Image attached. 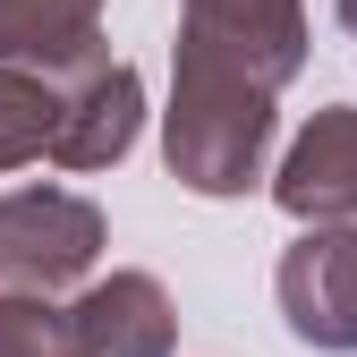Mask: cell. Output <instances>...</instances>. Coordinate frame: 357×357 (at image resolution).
Wrapping results in <instances>:
<instances>
[{"label":"cell","instance_id":"6da1fadb","mask_svg":"<svg viewBox=\"0 0 357 357\" xmlns=\"http://www.w3.org/2000/svg\"><path fill=\"white\" fill-rule=\"evenodd\" d=\"M281 94L273 85H255V77H230V68H213V60H188L178 52L170 68V111H162V162L170 178L188 196H247L264 162H273V111Z\"/></svg>","mask_w":357,"mask_h":357},{"label":"cell","instance_id":"7a4b0ae2","mask_svg":"<svg viewBox=\"0 0 357 357\" xmlns=\"http://www.w3.org/2000/svg\"><path fill=\"white\" fill-rule=\"evenodd\" d=\"M111 221L77 188H9L0 196V289H85L102 264Z\"/></svg>","mask_w":357,"mask_h":357},{"label":"cell","instance_id":"3957f363","mask_svg":"<svg viewBox=\"0 0 357 357\" xmlns=\"http://www.w3.org/2000/svg\"><path fill=\"white\" fill-rule=\"evenodd\" d=\"M306 0H178V52L255 85H298L306 68Z\"/></svg>","mask_w":357,"mask_h":357},{"label":"cell","instance_id":"277c9868","mask_svg":"<svg viewBox=\"0 0 357 357\" xmlns=\"http://www.w3.org/2000/svg\"><path fill=\"white\" fill-rule=\"evenodd\" d=\"M273 298L306 349L357 357V221H306L273 264Z\"/></svg>","mask_w":357,"mask_h":357},{"label":"cell","instance_id":"5b68a950","mask_svg":"<svg viewBox=\"0 0 357 357\" xmlns=\"http://www.w3.org/2000/svg\"><path fill=\"white\" fill-rule=\"evenodd\" d=\"M145 128V77L128 60H94L85 77L60 85V128H52V162L60 170H111L128 162Z\"/></svg>","mask_w":357,"mask_h":357},{"label":"cell","instance_id":"8992f818","mask_svg":"<svg viewBox=\"0 0 357 357\" xmlns=\"http://www.w3.org/2000/svg\"><path fill=\"white\" fill-rule=\"evenodd\" d=\"M273 204L289 221H357V111L324 102L273 170Z\"/></svg>","mask_w":357,"mask_h":357},{"label":"cell","instance_id":"52a82bcc","mask_svg":"<svg viewBox=\"0 0 357 357\" xmlns=\"http://www.w3.org/2000/svg\"><path fill=\"white\" fill-rule=\"evenodd\" d=\"M68 324L94 357H170L178 349V306L153 273H102L68 298Z\"/></svg>","mask_w":357,"mask_h":357},{"label":"cell","instance_id":"ba28073f","mask_svg":"<svg viewBox=\"0 0 357 357\" xmlns=\"http://www.w3.org/2000/svg\"><path fill=\"white\" fill-rule=\"evenodd\" d=\"M0 60L43 77H85L102 60V0H0Z\"/></svg>","mask_w":357,"mask_h":357},{"label":"cell","instance_id":"9c48e42d","mask_svg":"<svg viewBox=\"0 0 357 357\" xmlns=\"http://www.w3.org/2000/svg\"><path fill=\"white\" fill-rule=\"evenodd\" d=\"M52 128H60V94H52V77L0 60V178L52 153Z\"/></svg>","mask_w":357,"mask_h":357},{"label":"cell","instance_id":"30bf717a","mask_svg":"<svg viewBox=\"0 0 357 357\" xmlns=\"http://www.w3.org/2000/svg\"><path fill=\"white\" fill-rule=\"evenodd\" d=\"M0 357H94L77 340L68 306H52L43 289H0Z\"/></svg>","mask_w":357,"mask_h":357},{"label":"cell","instance_id":"8fae6325","mask_svg":"<svg viewBox=\"0 0 357 357\" xmlns=\"http://www.w3.org/2000/svg\"><path fill=\"white\" fill-rule=\"evenodd\" d=\"M332 9H340V26H349V43H357V0H332Z\"/></svg>","mask_w":357,"mask_h":357}]
</instances>
